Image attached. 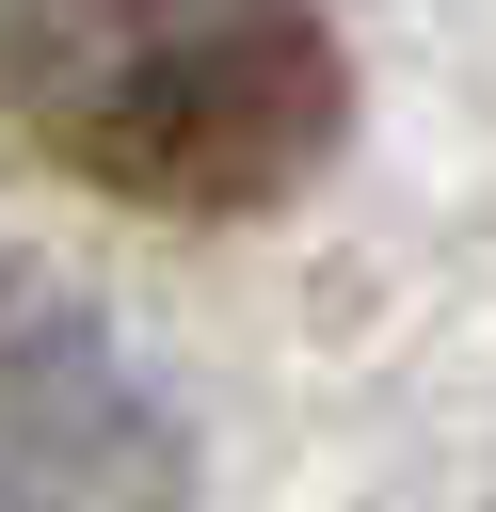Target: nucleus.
I'll list each match as a JSON object with an SVG mask.
<instances>
[{"mask_svg": "<svg viewBox=\"0 0 496 512\" xmlns=\"http://www.w3.org/2000/svg\"><path fill=\"white\" fill-rule=\"evenodd\" d=\"M0 112L80 192L224 224L336 160L352 80L304 0H0Z\"/></svg>", "mask_w": 496, "mask_h": 512, "instance_id": "obj_1", "label": "nucleus"}, {"mask_svg": "<svg viewBox=\"0 0 496 512\" xmlns=\"http://www.w3.org/2000/svg\"><path fill=\"white\" fill-rule=\"evenodd\" d=\"M0 512H192L176 400L96 304L32 272H0Z\"/></svg>", "mask_w": 496, "mask_h": 512, "instance_id": "obj_2", "label": "nucleus"}]
</instances>
